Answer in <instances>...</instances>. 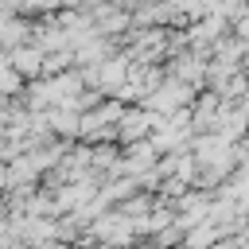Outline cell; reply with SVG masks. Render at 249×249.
I'll use <instances>...</instances> for the list:
<instances>
[{"instance_id": "obj_1", "label": "cell", "mask_w": 249, "mask_h": 249, "mask_svg": "<svg viewBox=\"0 0 249 249\" xmlns=\"http://www.w3.org/2000/svg\"><path fill=\"white\" fill-rule=\"evenodd\" d=\"M12 66H16V74H39L43 70V51L35 47V51H27V47H19L16 54H12Z\"/></svg>"}]
</instances>
